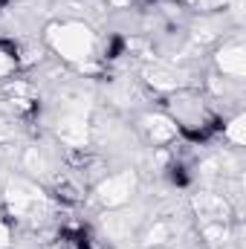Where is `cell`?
Masks as SVG:
<instances>
[{
    "instance_id": "obj_1",
    "label": "cell",
    "mask_w": 246,
    "mask_h": 249,
    "mask_svg": "<svg viewBox=\"0 0 246 249\" xmlns=\"http://www.w3.org/2000/svg\"><path fill=\"white\" fill-rule=\"evenodd\" d=\"M47 44L53 53L70 64H84L96 53V35L81 20H61L47 26Z\"/></svg>"
},
{
    "instance_id": "obj_2",
    "label": "cell",
    "mask_w": 246,
    "mask_h": 249,
    "mask_svg": "<svg viewBox=\"0 0 246 249\" xmlns=\"http://www.w3.org/2000/svg\"><path fill=\"white\" fill-rule=\"evenodd\" d=\"M171 113H174L171 116L174 124L183 127V130H191V133H206L214 124V116H211L209 105L200 96L188 93V90H177L171 96Z\"/></svg>"
},
{
    "instance_id": "obj_3",
    "label": "cell",
    "mask_w": 246,
    "mask_h": 249,
    "mask_svg": "<svg viewBox=\"0 0 246 249\" xmlns=\"http://www.w3.org/2000/svg\"><path fill=\"white\" fill-rule=\"evenodd\" d=\"M133 191H136V174H133V171H116V174H107V177L99 183L96 197H99V203L107 206V209H124V206L130 203Z\"/></svg>"
},
{
    "instance_id": "obj_4",
    "label": "cell",
    "mask_w": 246,
    "mask_h": 249,
    "mask_svg": "<svg viewBox=\"0 0 246 249\" xmlns=\"http://www.w3.org/2000/svg\"><path fill=\"white\" fill-rule=\"evenodd\" d=\"M6 203H9V212L20 220H29V217H38L44 214V197L41 191L26 183V180H15L9 191H6Z\"/></svg>"
},
{
    "instance_id": "obj_5",
    "label": "cell",
    "mask_w": 246,
    "mask_h": 249,
    "mask_svg": "<svg viewBox=\"0 0 246 249\" xmlns=\"http://www.w3.org/2000/svg\"><path fill=\"white\" fill-rule=\"evenodd\" d=\"M194 212L203 223H229L232 217V206L223 194H211V191H203L194 197Z\"/></svg>"
},
{
    "instance_id": "obj_6",
    "label": "cell",
    "mask_w": 246,
    "mask_h": 249,
    "mask_svg": "<svg viewBox=\"0 0 246 249\" xmlns=\"http://www.w3.org/2000/svg\"><path fill=\"white\" fill-rule=\"evenodd\" d=\"M217 70L226 78H232V81H241L246 75V50L241 41H229V44L220 47V53H217Z\"/></svg>"
},
{
    "instance_id": "obj_7",
    "label": "cell",
    "mask_w": 246,
    "mask_h": 249,
    "mask_svg": "<svg viewBox=\"0 0 246 249\" xmlns=\"http://www.w3.org/2000/svg\"><path fill=\"white\" fill-rule=\"evenodd\" d=\"M142 130H145V136H148V142L154 145V148H159V145H168L174 136H177V124L171 116H145L142 119Z\"/></svg>"
},
{
    "instance_id": "obj_8",
    "label": "cell",
    "mask_w": 246,
    "mask_h": 249,
    "mask_svg": "<svg viewBox=\"0 0 246 249\" xmlns=\"http://www.w3.org/2000/svg\"><path fill=\"white\" fill-rule=\"evenodd\" d=\"M171 223H165V220H154L151 226H148V232L142 235V244L145 247H159V244H165V241H171Z\"/></svg>"
},
{
    "instance_id": "obj_9",
    "label": "cell",
    "mask_w": 246,
    "mask_h": 249,
    "mask_svg": "<svg viewBox=\"0 0 246 249\" xmlns=\"http://www.w3.org/2000/svg\"><path fill=\"white\" fill-rule=\"evenodd\" d=\"M223 133H226V139L232 142V145H244L246 136H244V116H235L232 122L223 127Z\"/></svg>"
},
{
    "instance_id": "obj_10",
    "label": "cell",
    "mask_w": 246,
    "mask_h": 249,
    "mask_svg": "<svg viewBox=\"0 0 246 249\" xmlns=\"http://www.w3.org/2000/svg\"><path fill=\"white\" fill-rule=\"evenodd\" d=\"M15 67H18V53L0 44V78H6L9 72H15Z\"/></svg>"
},
{
    "instance_id": "obj_11",
    "label": "cell",
    "mask_w": 246,
    "mask_h": 249,
    "mask_svg": "<svg viewBox=\"0 0 246 249\" xmlns=\"http://www.w3.org/2000/svg\"><path fill=\"white\" fill-rule=\"evenodd\" d=\"M50 249H87V244H81V238H72V235H61L55 238Z\"/></svg>"
},
{
    "instance_id": "obj_12",
    "label": "cell",
    "mask_w": 246,
    "mask_h": 249,
    "mask_svg": "<svg viewBox=\"0 0 246 249\" xmlns=\"http://www.w3.org/2000/svg\"><path fill=\"white\" fill-rule=\"evenodd\" d=\"M9 244H12V229H9V223L0 220V249H9Z\"/></svg>"
},
{
    "instance_id": "obj_13",
    "label": "cell",
    "mask_w": 246,
    "mask_h": 249,
    "mask_svg": "<svg viewBox=\"0 0 246 249\" xmlns=\"http://www.w3.org/2000/svg\"><path fill=\"white\" fill-rule=\"evenodd\" d=\"M188 6H194V9H211V6H220L223 0H185Z\"/></svg>"
}]
</instances>
